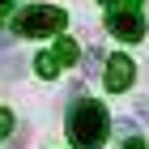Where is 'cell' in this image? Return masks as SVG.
<instances>
[{"label": "cell", "instance_id": "4", "mask_svg": "<svg viewBox=\"0 0 149 149\" xmlns=\"http://www.w3.org/2000/svg\"><path fill=\"white\" fill-rule=\"evenodd\" d=\"M132 77H136V68H132V60H128V56H111V60H107V90H111V94H124L128 90V85H132Z\"/></svg>", "mask_w": 149, "mask_h": 149}, {"label": "cell", "instance_id": "6", "mask_svg": "<svg viewBox=\"0 0 149 149\" xmlns=\"http://www.w3.org/2000/svg\"><path fill=\"white\" fill-rule=\"evenodd\" d=\"M34 68H38V77H47V81H51V77H56V68H60V60H56V56H47V51H43V56L34 60Z\"/></svg>", "mask_w": 149, "mask_h": 149}, {"label": "cell", "instance_id": "5", "mask_svg": "<svg viewBox=\"0 0 149 149\" xmlns=\"http://www.w3.org/2000/svg\"><path fill=\"white\" fill-rule=\"evenodd\" d=\"M51 56H56L60 64H72V60H77V43H72V38H60V43H56V51H51Z\"/></svg>", "mask_w": 149, "mask_h": 149}, {"label": "cell", "instance_id": "10", "mask_svg": "<svg viewBox=\"0 0 149 149\" xmlns=\"http://www.w3.org/2000/svg\"><path fill=\"white\" fill-rule=\"evenodd\" d=\"M4 4H13V0H0V9H4Z\"/></svg>", "mask_w": 149, "mask_h": 149}, {"label": "cell", "instance_id": "3", "mask_svg": "<svg viewBox=\"0 0 149 149\" xmlns=\"http://www.w3.org/2000/svg\"><path fill=\"white\" fill-rule=\"evenodd\" d=\"M107 30H111L115 38L136 43V38H145V17H141L136 4H124V9H111V13H107Z\"/></svg>", "mask_w": 149, "mask_h": 149}, {"label": "cell", "instance_id": "2", "mask_svg": "<svg viewBox=\"0 0 149 149\" xmlns=\"http://www.w3.org/2000/svg\"><path fill=\"white\" fill-rule=\"evenodd\" d=\"M13 30H17L22 38H47V34H60V30H64V13H60L56 4H30V9L17 13Z\"/></svg>", "mask_w": 149, "mask_h": 149}, {"label": "cell", "instance_id": "11", "mask_svg": "<svg viewBox=\"0 0 149 149\" xmlns=\"http://www.w3.org/2000/svg\"><path fill=\"white\" fill-rule=\"evenodd\" d=\"M107 4H115V0H107Z\"/></svg>", "mask_w": 149, "mask_h": 149}, {"label": "cell", "instance_id": "8", "mask_svg": "<svg viewBox=\"0 0 149 149\" xmlns=\"http://www.w3.org/2000/svg\"><path fill=\"white\" fill-rule=\"evenodd\" d=\"M124 149H145V141H141V136H128V145Z\"/></svg>", "mask_w": 149, "mask_h": 149}, {"label": "cell", "instance_id": "1", "mask_svg": "<svg viewBox=\"0 0 149 149\" xmlns=\"http://www.w3.org/2000/svg\"><path fill=\"white\" fill-rule=\"evenodd\" d=\"M107 132H111V115H107L102 102L81 98V102L68 111V141L77 149H102Z\"/></svg>", "mask_w": 149, "mask_h": 149}, {"label": "cell", "instance_id": "9", "mask_svg": "<svg viewBox=\"0 0 149 149\" xmlns=\"http://www.w3.org/2000/svg\"><path fill=\"white\" fill-rule=\"evenodd\" d=\"M141 119H149V98H145V102H141Z\"/></svg>", "mask_w": 149, "mask_h": 149}, {"label": "cell", "instance_id": "7", "mask_svg": "<svg viewBox=\"0 0 149 149\" xmlns=\"http://www.w3.org/2000/svg\"><path fill=\"white\" fill-rule=\"evenodd\" d=\"M9 132H13V115L0 111V136H9Z\"/></svg>", "mask_w": 149, "mask_h": 149}]
</instances>
